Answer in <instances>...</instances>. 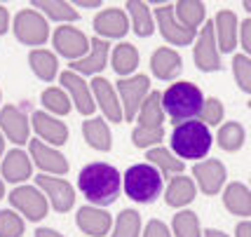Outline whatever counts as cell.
Returning a JSON list of instances; mask_svg holds the SVG:
<instances>
[{"label":"cell","instance_id":"cell-1","mask_svg":"<svg viewBox=\"0 0 251 237\" xmlns=\"http://www.w3.org/2000/svg\"><path fill=\"white\" fill-rule=\"evenodd\" d=\"M77 188L92 205H113L120 195V172L106 162H92L77 176Z\"/></svg>","mask_w":251,"mask_h":237},{"label":"cell","instance_id":"cell-2","mask_svg":"<svg viewBox=\"0 0 251 237\" xmlns=\"http://www.w3.org/2000/svg\"><path fill=\"white\" fill-rule=\"evenodd\" d=\"M204 94L200 92V87L193 82H174L172 87L164 89V94H160V104H162L164 115H169V120L174 125L188 122V120L197 118L200 108H202Z\"/></svg>","mask_w":251,"mask_h":237},{"label":"cell","instance_id":"cell-3","mask_svg":"<svg viewBox=\"0 0 251 237\" xmlns=\"http://www.w3.org/2000/svg\"><path fill=\"white\" fill-rule=\"evenodd\" d=\"M139 110V125L131 132V141L136 148H155L164 136V110L160 104V92H151Z\"/></svg>","mask_w":251,"mask_h":237},{"label":"cell","instance_id":"cell-4","mask_svg":"<svg viewBox=\"0 0 251 237\" xmlns=\"http://www.w3.org/2000/svg\"><path fill=\"white\" fill-rule=\"evenodd\" d=\"M211 132L197 120H188L174 127L172 151L183 160H202L211 151Z\"/></svg>","mask_w":251,"mask_h":237},{"label":"cell","instance_id":"cell-5","mask_svg":"<svg viewBox=\"0 0 251 237\" xmlns=\"http://www.w3.org/2000/svg\"><path fill=\"white\" fill-rule=\"evenodd\" d=\"M122 188L134 202H153L162 193V174L153 164H131L122 176Z\"/></svg>","mask_w":251,"mask_h":237},{"label":"cell","instance_id":"cell-6","mask_svg":"<svg viewBox=\"0 0 251 237\" xmlns=\"http://www.w3.org/2000/svg\"><path fill=\"white\" fill-rule=\"evenodd\" d=\"M12 31H14L19 43L28 45V47H40L50 38L47 19L38 10H33V7H26V10L17 12V17L12 22Z\"/></svg>","mask_w":251,"mask_h":237},{"label":"cell","instance_id":"cell-7","mask_svg":"<svg viewBox=\"0 0 251 237\" xmlns=\"http://www.w3.org/2000/svg\"><path fill=\"white\" fill-rule=\"evenodd\" d=\"M118 89H120V97H122V120H131L136 118L141 104L146 101V97L151 94V78L139 73V76H131V78H122L118 82Z\"/></svg>","mask_w":251,"mask_h":237},{"label":"cell","instance_id":"cell-8","mask_svg":"<svg viewBox=\"0 0 251 237\" xmlns=\"http://www.w3.org/2000/svg\"><path fill=\"white\" fill-rule=\"evenodd\" d=\"M7 200L26 221H43L47 216V209H50L47 197L35 185H17Z\"/></svg>","mask_w":251,"mask_h":237},{"label":"cell","instance_id":"cell-9","mask_svg":"<svg viewBox=\"0 0 251 237\" xmlns=\"http://www.w3.org/2000/svg\"><path fill=\"white\" fill-rule=\"evenodd\" d=\"M35 188L50 200V205L54 207V211H59V214L71 211L73 205H75V190H73V185L68 184V181H64V179H59V176L40 174L35 179Z\"/></svg>","mask_w":251,"mask_h":237},{"label":"cell","instance_id":"cell-10","mask_svg":"<svg viewBox=\"0 0 251 237\" xmlns=\"http://www.w3.org/2000/svg\"><path fill=\"white\" fill-rule=\"evenodd\" d=\"M52 40H54L56 52L66 56V59H71V61H77V59H82L89 52V38L75 26L61 24L59 28H54Z\"/></svg>","mask_w":251,"mask_h":237},{"label":"cell","instance_id":"cell-11","mask_svg":"<svg viewBox=\"0 0 251 237\" xmlns=\"http://www.w3.org/2000/svg\"><path fill=\"white\" fill-rule=\"evenodd\" d=\"M195 66L200 71H219L221 68V54H219V47H216V31H214V22H207L204 28L200 31V38H197V45H195Z\"/></svg>","mask_w":251,"mask_h":237},{"label":"cell","instance_id":"cell-12","mask_svg":"<svg viewBox=\"0 0 251 237\" xmlns=\"http://www.w3.org/2000/svg\"><path fill=\"white\" fill-rule=\"evenodd\" d=\"M0 134H5L17 146H24L31 141V122L17 106L7 104L0 108Z\"/></svg>","mask_w":251,"mask_h":237},{"label":"cell","instance_id":"cell-13","mask_svg":"<svg viewBox=\"0 0 251 237\" xmlns=\"http://www.w3.org/2000/svg\"><path fill=\"white\" fill-rule=\"evenodd\" d=\"M28 151H31V162L40 169L43 174H66L68 172V160H66L61 153L52 148V146H47L43 143L40 139H31L28 141Z\"/></svg>","mask_w":251,"mask_h":237},{"label":"cell","instance_id":"cell-14","mask_svg":"<svg viewBox=\"0 0 251 237\" xmlns=\"http://www.w3.org/2000/svg\"><path fill=\"white\" fill-rule=\"evenodd\" d=\"M31 125L35 134H38V139L43 141V143H52V146H64L66 141H68V127H66L61 120H56L54 115H50V113H45V110H35L31 118Z\"/></svg>","mask_w":251,"mask_h":237},{"label":"cell","instance_id":"cell-15","mask_svg":"<svg viewBox=\"0 0 251 237\" xmlns=\"http://www.w3.org/2000/svg\"><path fill=\"white\" fill-rule=\"evenodd\" d=\"M61 85H64V92L71 94L68 99H73L75 108L82 113V115H92L97 110V104H94V97H92V89L87 87V82L82 80V76H77L73 71H64L61 73Z\"/></svg>","mask_w":251,"mask_h":237},{"label":"cell","instance_id":"cell-16","mask_svg":"<svg viewBox=\"0 0 251 237\" xmlns=\"http://www.w3.org/2000/svg\"><path fill=\"white\" fill-rule=\"evenodd\" d=\"M92 97H94V104H97L101 110H103V115L110 120V122H120L122 120V106H120V99L115 94V87L110 85L106 78L97 76L92 80Z\"/></svg>","mask_w":251,"mask_h":237},{"label":"cell","instance_id":"cell-17","mask_svg":"<svg viewBox=\"0 0 251 237\" xmlns=\"http://www.w3.org/2000/svg\"><path fill=\"white\" fill-rule=\"evenodd\" d=\"M155 19H157V28H160L167 43L178 45V47H186V45L193 43V33H188L181 24L176 22L174 5H160L155 10Z\"/></svg>","mask_w":251,"mask_h":237},{"label":"cell","instance_id":"cell-18","mask_svg":"<svg viewBox=\"0 0 251 237\" xmlns=\"http://www.w3.org/2000/svg\"><path fill=\"white\" fill-rule=\"evenodd\" d=\"M108 52H110V45L108 40H101V38H92L89 40V52L82 56V59H77V61H71L68 68L73 71V73H82V76H87V73H99V71H103V66L108 61Z\"/></svg>","mask_w":251,"mask_h":237},{"label":"cell","instance_id":"cell-19","mask_svg":"<svg viewBox=\"0 0 251 237\" xmlns=\"http://www.w3.org/2000/svg\"><path fill=\"white\" fill-rule=\"evenodd\" d=\"M193 174H195V181L204 195H216L226 184V167L221 160L197 162L193 167Z\"/></svg>","mask_w":251,"mask_h":237},{"label":"cell","instance_id":"cell-20","mask_svg":"<svg viewBox=\"0 0 251 237\" xmlns=\"http://www.w3.org/2000/svg\"><path fill=\"white\" fill-rule=\"evenodd\" d=\"M94 31L99 33L97 38H125L129 31V17L122 10H103L94 17Z\"/></svg>","mask_w":251,"mask_h":237},{"label":"cell","instance_id":"cell-21","mask_svg":"<svg viewBox=\"0 0 251 237\" xmlns=\"http://www.w3.org/2000/svg\"><path fill=\"white\" fill-rule=\"evenodd\" d=\"M0 174H2V179H5L7 184H24V181L31 179L33 162L22 148H14V151H10L2 158V162H0Z\"/></svg>","mask_w":251,"mask_h":237},{"label":"cell","instance_id":"cell-22","mask_svg":"<svg viewBox=\"0 0 251 237\" xmlns=\"http://www.w3.org/2000/svg\"><path fill=\"white\" fill-rule=\"evenodd\" d=\"M214 22V31H216V47L221 52H232L235 45H237V28H240V22H237V14L232 10H221L216 14Z\"/></svg>","mask_w":251,"mask_h":237},{"label":"cell","instance_id":"cell-23","mask_svg":"<svg viewBox=\"0 0 251 237\" xmlns=\"http://www.w3.org/2000/svg\"><path fill=\"white\" fill-rule=\"evenodd\" d=\"M77 228L89 237H103L113 226V216L99 207H82L75 216Z\"/></svg>","mask_w":251,"mask_h":237},{"label":"cell","instance_id":"cell-24","mask_svg":"<svg viewBox=\"0 0 251 237\" xmlns=\"http://www.w3.org/2000/svg\"><path fill=\"white\" fill-rule=\"evenodd\" d=\"M151 68L157 80H174L183 68V59L172 47H157L151 56Z\"/></svg>","mask_w":251,"mask_h":237},{"label":"cell","instance_id":"cell-25","mask_svg":"<svg viewBox=\"0 0 251 237\" xmlns=\"http://www.w3.org/2000/svg\"><path fill=\"white\" fill-rule=\"evenodd\" d=\"M197 188L195 181L190 176H183V174H176L169 179V185H167V193H164V200L169 207H186L195 200Z\"/></svg>","mask_w":251,"mask_h":237},{"label":"cell","instance_id":"cell-26","mask_svg":"<svg viewBox=\"0 0 251 237\" xmlns=\"http://www.w3.org/2000/svg\"><path fill=\"white\" fill-rule=\"evenodd\" d=\"M174 17L188 33H193L200 28V24L204 22V2L200 0H181L174 5Z\"/></svg>","mask_w":251,"mask_h":237},{"label":"cell","instance_id":"cell-27","mask_svg":"<svg viewBox=\"0 0 251 237\" xmlns=\"http://www.w3.org/2000/svg\"><path fill=\"white\" fill-rule=\"evenodd\" d=\"M223 205L230 214L249 218L251 216V193L244 184H230L223 193Z\"/></svg>","mask_w":251,"mask_h":237},{"label":"cell","instance_id":"cell-28","mask_svg":"<svg viewBox=\"0 0 251 237\" xmlns=\"http://www.w3.org/2000/svg\"><path fill=\"white\" fill-rule=\"evenodd\" d=\"M82 134H85V141L94 151L108 153L113 148V134H110V127L103 122L101 118H89L85 125H82Z\"/></svg>","mask_w":251,"mask_h":237},{"label":"cell","instance_id":"cell-29","mask_svg":"<svg viewBox=\"0 0 251 237\" xmlns=\"http://www.w3.org/2000/svg\"><path fill=\"white\" fill-rule=\"evenodd\" d=\"M110 64H113V71L120 78L131 76L136 71V66H139V50L129 43H120L118 47H113Z\"/></svg>","mask_w":251,"mask_h":237},{"label":"cell","instance_id":"cell-30","mask_svg":"<svg viewBox=\"0 0 251 237\" xmlns=\"http://www.w3.org/2000/svg\"><path fill=\"white\" fill-rule=\"evenodd\" d=\"M28 66L35 73V78H40L45 82H52L56 78L59 61H56V54H52L50 50H31L28 52Z\"/></svg>","mask_w":251,"mask_h":237},{"label":"cell","instance_id":"cell-31","mask_svg":"<svg viewBox=\"0 0 251 237\" xmlns=\"http://www.w3.org/2000/svg\"><path fill=\"white\" fill-rule=\"evenodd\" d=\"M33 10H40L45 19H54V22H75L80 19V12L71 5V2H61V0H35L33 2Z\"/></svg>","mask_w":251,"mask_h":237},{"label":"cell","instance_id":"cell-32","mask_svg":"<svg viewBox=\"0 0 251 237\" xmlns=\"http://www.w3.org/2000/svg\"><path fill=\"white\" fill-rule=\"evenodd\" d=\"M127 12H129V17H131V26H134V33H136V35L148 38V35L155 31L153 14H151V10H148L146 2L129 0V2H127Z\"/></svg>","mask_w":251,"mask_h":237},{"label":"cell","instance_id":"cell-33","mask_svg":"<svg viewBox=\"0 0 251 237\" xmlns=\"http://www.w3.org/2000/svg\"><path fill=\"white\" fill-rule=\"evenodd\" d=\"M146 158H148V162H153V167L157 169V172H164L169 179L176 176V174H183V169H186V164H183V162H178L174 155L167 151V148H162V146L148 148Z\"/></svg>","mask_w":251,"mask_h":237},{"label":"cell","instance_id":"cell-34","mask_svg":"<svg viewBox=\"0 0 251 237\" xmlns=\"http://www.w3.org/2000/svg\"><path fill=\"white\" fill-rule=\"evenodd\" d=\"M216 141L226 153H237L247 141V132H244L240 122H226V125H221Z\"/></svg>","mask_w":251,"mask_h":237},{"label":"cell","instance_id":"cell-35","mask_svg":"<svg viewBox=\"0 0 251 237\" xmlns=\"http://www.w3.org/2000/svg\"><path fill=\"white\" fill-rule=\"evenodd\" d=\"M43 106L50 115H68L71 113V99L66 94L64 89L59 87H50L43 92Z\"/></svg>","mask_w":251,"mask_h":237},{"label":"cell","instance_id":"cell-36","mask_svg":"<svg viewBox=\"0 0 251 237\" xmlns=\"http://www.w3.org/2000/svg\"><path fill=\"white\" fill-rule=\"evenodd\" d=\"M172 228H174L176 237H202L200 218H197L195 211H188V209H183V211H178V214L174 216Z\"/></svg>","mask_w":251,"mask_h":237},{"label":"cell","instance_id":"cell-37","mask_svg":"<svg viewBox=\"0 0 251 237\" xmlns=\"http://www.w3.org/2000/svg\"><path fill=\"white\" fill-rule=\"evenodd\" d=\"M141 233V216L134 209H125L120 211L118 221H115V230L113 237H139Z\"/></svg>","mask_w":251,"mask_h":237},{"label":"cell","instance_id":"cell-38","mask_svg":"<svg viewBox=\"0 0 251 237\" xmlns=\"http://www.w3.org/2000/svg\"><path fill=\"white\" fill-rule=\"evenodd\" d=\"M221 120H223V104H221V99H214V97L204 99L200 113H197V122H202L204 127H209V125H221Z\"/></svg>","mask_w":251,"mask_h":237},{"label":"cell","instance_id":"cell-39","mask_svg":"<svg viewBox=\"0 0 251 237\" xmlns=\"http://www.w3.org/2000/svg\"><path fill=\"white\" fill-rule=\"evenodd\" d=\"M24 235V218L22 214L2 209L0 211V237H22Z\"/></svg>","mask_w":251,"mask_h":237},{"label":"cell","instance_id":"cell-40","mask_svg":"<svg viewBox=\"0 0 251 237\" xmlns=\"http://www.w3.org/2000/svg\"><path fill=\"white\" fill-rule=\"evenodd\" d=\"M232 73H235V80L240 85L242 92H251V59L247 54H235L232 59Z\"/></svg>","mask_w":251,"mask_h":237},{"label":"cell","instance_id":"cell-41","mask_svg":"<svg viewBox=\"0 0 251 237\" xmlns=\"http://www.w3.org/2000/svg\"><path fill=\"white\" fill-rule=\"evenodd\" d=\"M141 237H172V233H169V228L164 226L162 221H151L148 226H146V230H143Z\"/></svg>","mask_w":251,"mask_h":237},{"label":"cell","instance_id":"cell-42","mask_svg":"<svg viewBox=\"0 0 251 237\" xmlns=\"http://www.w3.org/2000/svg\"><path fill=\"white\" fill-rule=\"evenodd\" d=\"M237 33L242 35V50H244V54H249L251 52V19H244L240 24Z\"/></svg>","mask_w":251,"mask_h":237},{"label":"cell","instance_id":"cell-43","mask_svg":"<svg viewBox=\"0 0 251 237\" xmlns=\"http://www.w3.org/2000/svg\"><path fill=\"white\" fill-rule=\"evenodd\" d=\"M7 31H10V12L0 5V35H5Z\"/></svg>","mask_w":251,"mask_h":237},{"label":"cell","instance_id":"cell-44","mask_svg":"<svg viewBox=\"0 0 251 237\" xmlns=\"http://www.w3.org/2000/svg\"><path fill=\"white\" fill-rule=\"evenodd\" d=\"M235 237H251V223H249V221H242V223H237Z\"/></svg>","mask_w":251,"mask_h":237},{"label":"cell","instance_id":"cell-45","mask_svg":"<svg viewBox=\"0 0 251 237\" xmlns=\"http://www.w3.org/2000/svg\"><path fill=\"white\" fill-rule=\"evenodd\" d=\"M35 237H64V235L52 230V228H38V230H35Z\"/></svg>","mask_w":251,"mask_h":237},{"label":"cell","instance_id":"cell-46","mask_svg":"<svg viewBox=\"0 0 251 237\" xmlns=\"http://www.w3.org/2000/svg\"><path fill=\"white\" fill-rule=\"evenodd\" d=\"M202 235H204V237H228L226 233H223V230H214V228H207Z\"/></svg>","mask_w":251,"mask_h":237},{"label":"cell","instance_id":"cell-47","mask_svg":"<svg viewBox=\"0 0 251 237\" xmlns=\"http://www.w3.org/2000/svg\"><path fill=\"white\" fill-rule=\"evenodd\" d=\"M82 7H101V2H80Z\"/></svg>","mask_w":251,"mask_h":237},{"label":"cell","instance_id":"cell-48","mask_svg":"<svg viewBox=\"0 0 251 237\" xmlns=\"http://www.w3.org/2000/svg\"><path fill=\"white\" fill-rule=\"evenodd\" d=\"M2 153H5V139H2V134H0V158H2Z\"/></svg>","mask_w":251,"mask_h":237},{"label":"cell","instance_id":"cell-49","mask_svg":"<svg viewBox=\"0 0 251 237\" xmlns=\"http://www.w3.org/2000/svg\"><path fill=\"white\" fill-rule=\"evenodd\" d=\"M2 195H5V184H2V176H0V200H2Z\"/></svg>","mask_w":251,"mask_h":237},{"label":"cell","instance_id":"cell-50","mask_svg":"<svg viewBox=\"0 0 251 237\" xmlns=\"http://www.w3.org/2000/svg\"><path fill=\"white\" fill-rule=\"evenodd\" d=\"M0 99H2V94H0Z\"/></svg>","mask_w":251,"mask_h":237}]
</instances>
